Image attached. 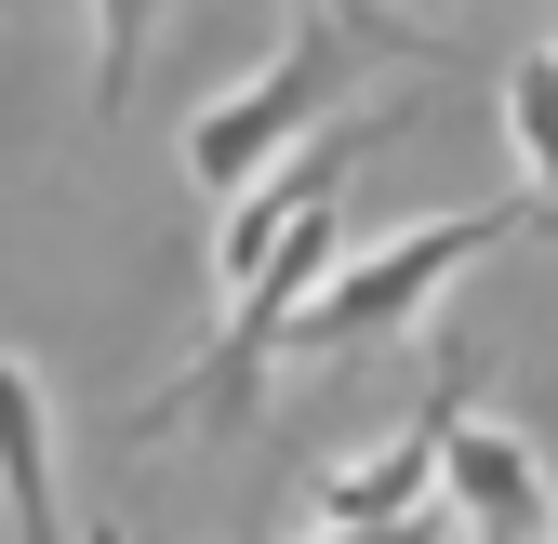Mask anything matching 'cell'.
<instances>
[{"label": "cell", "mask_w": 558, "mask_h": 544, "mask_svg": "<svg viewBox=\"0 0 558 544\" xmlns=\"http://www.w3.org/2000/svg\"><path fill=\"white\" fill-rule=\"evenodd\" d=\"M532 226V199H465V213H439V226H399V239H373L360 265H332V280L306 293V319L279 332V359H360V346H386L399 319H426L478 252H506Z\"/></svg>", "instance_id": "6da1fadb"}, {"label": "cell", "mask_w": 558, "mask_h": 544, "mask_svg": "<svg viewBox=\"0 0 558 544\" xmlns=\"http://www.w3.org/2000/svg\"><path fill=\"white\" fill-rule=\"evenodd\" d=\"M345 53H360V40H332V27L306 14V27H293V40H279L253 81H240V94H214V107L186 120V173L214 186V199H240L253 173H279V160H293L306 133L345 107Z\"/></svg>", "instance_id": "7a4b0ae2"}, {"label": "cell", "mask_w": 558, "mask_h": 544, "mask_svg": "<svg viewBox=\"0 0 558 544\" xmlns=\"http://www.w3.org/2000/svg\"><path fill=\"white\" fill-rule=\"evenodd\" d=\"M452 412H465V346L439 359V385L412 398V425H399L386 452H360V465H319V479H306V518H319V531H386V518H426Z\"/></svg>", "instance_id": "3957f363"}, {"label": "cell", "mask_w": 558, "mask_h": 544, "mask_svg": "<svg viewBox=\"0 0 558 544\" xmlns=\"http://www.w3.org/2000/svg\"><path fill=\"white\" fill-rule=\"evenodd\" d=\"M439 505H452V531H465V544H558L545 465H532V438H519V425L452 412V438H439Z\"/></svg>", "instance_id": "277c9868"}, {"label": "cell", "mask_w": 558, "mask_h": 544, "mask_svg": "<svg viewBox=\"0 0 558 544\" xmlns=\"http://www.w3.org/2000/svg\"><path fill=\"white\" fill-rule=\"evenodd\" d=\"M0 518L14 544H66V479H53V398L27 359H0Z\"/></svg>", "instance_id": "5b68a950"}, {"label": "cell", "mask_w": 558, "mask_h": 544, "mask_svg": "<svg viewBox=\"0 0 558 544\" xmlns=\"http://www.w3.org/2000/svg\"><path fill=\"white\" fill-rule=\"evenodd\" d=\"M506 147H519V173L545 186V213H558V53L506 66Z\"/></svg>", "instance_id": "8992f818"}, {"label": "cell", "mask_w": 558, "mask_h": 544, "mask_svg": "<svg viewBox=\"0 0 558 544\" xmlns=\"http://www.w3.org/2000/svg\"><path fill=\"white\" fill-rule=\"evenodd\" d=\"M147 27H160V0H94V120L133 107V81H147Z\"/></svg>", "instance_id": "52a82bcc"}, {"label": "cell", "mask_w": 558, "mask_h": 544, "mask_svg": "<svg viewBox=\"0 0 558 544\" xmlns=\"http://www.w3.org/2000/svg\"><path fill=\"white\" fill-rule=\"evenodd\" d=\"M293 14H319L332 40H360V53H399V66H452V40L412 27V14H386V0H293Z\"/></svg>", "instance_id": "ba28073f"}, {"label": "cell", "mask_w": 558, "mask_h": 544, "mask_svg": "<svg viewBox=\"0 0 558 544\" xmlns=\"http://www.w3.org/2000/svg\"><path fill=\"white\" fill-rule=\"evenodd\" d=\"M306 544H452V518L426 505V518H386V531H306Z\"/></svg>", "instance_id": "9c48e42d"}]
</instances>
